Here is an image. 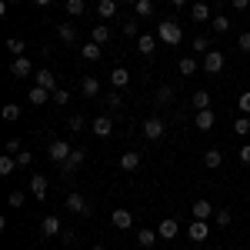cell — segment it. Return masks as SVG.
<instances>
[{"mask_svg": "<svg viewBox=\"0 0 250 250\" xmlns=\"http://www.w3.org/2000/svg\"><path fill=\"white\" fill-rule=\"evenodd\" d=\"M157 37H160V43H167V47H177L180 43V23L177 20H160L157 23Z\"/></svg>", "mask_w": 250, "mask_h": 250, "instance_id": "1", "label": "cell"}, {"mask_svg": "<svg viewBox=\"0 0 250 250\" xmlns=\"http://www.w3.org/2000/svg\"><path fill=\"white\" fill-rule=\"evenodd\" d=\"M70 154H74V147H70L67 140H50V144H47V157H50L57 167H60V164H63Z\"/></svg>", "mask_w": 250, "mask_h": 250, "instance_id": "2", "label": "cell"}, {"mask_svg": "<svg viewBox=\"0 0 250 250\" xmlns=\"http://www.w3.org/2000/svg\"><path fill=\"white\" fill-rule=\"evenodd\" d=\"M200 70H204V74H220V70H224V54H220V50H207L204 60H200Z\"/></svg>", "mask_w": 250, "mask_h": 250, "instance_id": "3", "label": "cell"}, {"mask_svg": "<svg viewBox=\"0 0 250 250\" xmlns=\"http://www.w3.org/2000/svg\"><path fill=\"white\" fill-rule=\"evenodd\" d=\"M60 233H63L60 220L54 217V213H47V217L40 220V237H43V240H50V237H60Z\"/></svg>", "mask_w": 250, "mask_h": 250, "instance_id": "4", "label": "cell"}, {"mask_svg": "<svg viewBox=\"0 0 250 250\" xmlns=\"http://www.w3.org/2000/svg\"><path fill=\"white\" fill-rule=\"evenodd\" d=\"M10 74H14L17 80L30 77V74H34V63H30V57H27V54H23V57H14V60H10Z\"/></svg>", "mask_w": 250, "mask_h": 250, "instance_id": "5", "label": "cell"}, {"mask_svg": "<svg viewBox=\"0 0 250 250\" xmlns=\"http://www.w3.org/2000/svg\"><path fill=\"white\" fill-rule=\"evenodd\" d=\"M110 220H114L117 230H130V227H134V213L127 210V207H117V210L110 213Z\"/></svg>", "mask_w": 250, "mask_h": 250, "instance_id": "6", "label": "cell"}, {"mask_svg": "<svg viewBox=\"0 0 250 250\" xmlns=\"http://www.w3.org/2000/svg\"><path fill=\"white\" fill-rule=\"evenodd\" d=\"M90 130H94L97 137H110V134H114V117H110V114H100L94 124H90Z\"/></svg>", "mask_w": 250, "mask_h": 250, "instance_id": "7", "label": "cell"}, {"mask_svg": "<svg viewBox=\"0 0 250 250\" xmlns=\"http://www.w3.org/2000/svg\"><path fill=\"white\" fill-rule=\"evenodd\" d=\"M164 130H167V124H164L160 117H150V120L144 124V137H147V140H160Z\"/></svg>", "mask_w": 250, "mask_h": 250, "instance_id": "8", "label": "cell"}, {"mask_svg": "<svg viewBox=\"0 0 250 250\" xmlns=\"http://www.w3.org/2000/svg\"><path fill=\"white\" fill-rule=\"evenodd\" d=\"M157 233H160V240H173V237H180V224H177L173 217H164L160 227H157Z\"/></svg>", "mask_w": 250, "mask_h": 250, "instance_id": "9", "label": "cell"}, {"mask_svg": "<svg viewBox=\"0 0 250 250\" xmlns=\"http://www.w3.org/2000/svg\"><path fill=\"white\" fill-rule=\"evenodd\" d=\"M83 160H87V150H83V147H77L74 154L60 164V170H63V173H74V170H80V164H83Z\"/></svg>", "mask_w": 250, "mask_h": 250, "instance_id": "10", "label": "cell"}, {"mask_svg": "<svg viewBox=\"0 0 250 250\" xmlns=\"http://www.w3.org/2000/svg\"><path fill=\"white\" fill-rule=\"evenodd\" d=\"M213 124H217V117H213V110H197V117H193V127L197 130H204V134H210Z\"/></svg>", "mask_w": 250, "mask_h": 250, "instance_id": "11", "label": "cell"}, {"mask_svg": "<svg viewBox=\"0 0 250 250\" xmlns=\"http://www.w3.org/2000/svg\"><path fill=\"white\" fill-rule=\"evenodd\" d=\"M213 210H217V207H213L210 200H193V207H190L193 220H210V217H213Z\"/></svg>", "mask_w": 250, "mask_h": 250, "instance_id": "12", "label": "cell"}, {"mask_svg": "<svg viewBox=\"0 0 250 250\" xmlns=\"http://www.w3.org/2000/svg\"><path fill=\"white\" fill-rule=\"evenodd\" d=\"M67 210H70V213H80V217H83V213H90V207H87V197L74 190L70 197H67Z\"/></svg>", "mask_w": 250, "mask_h": 250, "instance_id": "13", "label": "cell"}, {"mask_svg": "<svg viewBox=\"0 0 250 250\" xmlns=\"http://www.w3.org/2000/svg\"><path fill=\"white\" fill-rule=\"evenodd\" d=\"M157 40H160V37H150V34H140V37H137V50H140L144 57L150 60V57H154V50H157Z\"/></svg>", "mask_w": 250, "mask_h": 250, "instance_id": "14", "label": "cell"}, {"mask_svg": "<svg viewBox=\"0 0 250 250\" xmlns=\"http://www.w3.org/2000/svg\"><path fill=\"white\" fill-rule=\"evenodd\" d=\"M207 233H210L207 220H193V224H190V230H187V237H190L193 244H204V240H207Z\"/></svg>", "mask_w": 250, "mask_h": 250, "instance_id": "15", "label": "cell"}, {"mask_svg": "<svg viewBox=\"0 0 250 250\" xmlns=\"http://www.w3.org/2000/svg\"><path fill=\"white\" fill-rule=\"evenodd\" d=\"M27 100H30L34 107H43L47 100H54V94H50L47 87H37V83H34V87H30V94H27Z\"/></svg>", "mask_w": 250, "mask_h": 250, "instance_id": "16", "label": "cell"}, {"mask_svg": "<svg viewBox=\"0 0 250 250\" xmlns=\"http://www.w3.org/2000/svg\"><path fill=\"white\" fill-rule=\"evenodd\" d=\"M80 94L83 97H97L100 94V80H97L94 74H83V77H80Z\"/></svg>", "mask_w": 250, "mask_h": 250, "instance_id": "17", "label": "cell"}, {"mask_svg": "<svg viewBox=\"0 0 250 250\" xmlns=\"http://www.w3.org/2000/svg\"><path fill=\"white\" fill-rule=\"evenodd\" d=\"M80 57L87 60V63H97V60L104 57V47H100V43H94V40H90V43H83V47H80Z\"/></svg>", "mask_w": 250, "mask_h": 250, "instance_id": "18", "label": "cell"}, {"mask_svg": "<svg viewBox=\"0 0 250 250\" xmlns=\"http://www.w3.org/2000/svg\"><path fill=\"white\" fill-rule=\"evenodd\" d=\"M30 193H34L37 200H47V177H43V173H34V177H30Z\"/></svg>", "mask_w": 250, "mask_h": 250, "instance_id": "19", "label": "cell"}, {"mask_svg": "<svg viewBox=\"0 0 250 250\" xmlns=\"http://www.w3.org/2000/svg\"><path fill=\"white\" fill-rule=\"evenodd\" d=\"M190 17L197 20V23H207V20H213V10L200 0V3H193V7H190Z\"/></svg>", "mask_w": 250, "mask_h": 250, "instance_id": "20", "label": "cell"}, {"mask_svg": "<svg viewBox=\"0 0 250 250\" xmlns=\"http://www.w3.org/2000/svg\"><path fill=\"white\" fill-rule=\"evenodd\" d=\"M34 83H37V87H47L50 94L57 90V77H54L50 70H37V74H34Z\"/></svg>", "mask_w": 250, "mask_h": 250, "instance_id": "21", "label": "cell"}, {"mask_svg": "<svg viewBox=\"0 0 250 250\" xmlns=\"http://www.w3.org/2000/svg\"><path fill=\"white\" fill-rule=\"evenodd\" d=\"M127 83H130V74H127L124 67H114V70H110V87H114V90H124Z\"/></svg>", "mask_w": 250, "mask_h": 250, "instance_id": "22", "label": "cell"}, {"mask_svg": "<svg viewBox=\"0 0 250 250\" xmlns=\"http://www.w3.org/2000/svg\"><path fill=\"white\" fill-rule=\"evenodd\" d=\"M137 167H140V154H137V150H127V154H120V170L134 173Z\"/></svg>", "mask_w": 250, "mask_h": 250, "instance_id": "23", "label": "cell"}, {"mask_svg": "<svg viewBox=\"0 0 250 250\" xmlns=\"http://www.w3.org/2000/svg\"><path fill=\"white\" fill-rule=\"evenodd\" d=\"M170 100H173V87H170V83H160L157 94H154V104H157V107H167Z\"/></svg>", "mask_w": 250, "mask_h": 250, "instance_id": "24", "label": "cell"}, {"mask_svg": "<svg viewBox=\"0 0 250 250\" xmlns=\"http://www.w3.org/2000/svg\"><path fill=\"white\" fill-rule=\"evenodd\" d=\"M117 14V0H97V17L100 20H110Z\"/></svg>", "mask_w": 250, "mask_h": 250, "instance_id": "25", "label": "cell"}, {"mask_svg": "<svg viewBox=\"0 0 250 250\" xmlns=\"http://www.w3.org/2000/svg\"><path fill=\"white\" fill-rule=\"evenodd\" d=\"M57 37L63 40V43H74V40L80 37V34H77V23H60V27H57Z\"/></svg>", "mask_w": 250, "mask_h": 250, "instance_id": "26", "label": "cell"}, {"mask_svg": "<svg viewBox=\"0 0 250 250\" xmlns=\"http://www.w3.org/2000/svg\"><path fill=\"white\" fill-rule=\"evenodd\" d=\"M197 67H200V63H197L193 57H180V60H177V70H180V77H193V74H197Z\"/></svg>", "mask_w": 250, "mask_h": 250, "instance_id": "27", "label": "cell"}, {"mask_svg": "<svg viewBox=\"0 0 250 250\" xmlns=\"http://www.w3.org/2000/svg\"><path fill=\"white\" fill-rule=\"evenodd\" d=\"M134 14H137V20L154 17V0H137V3H134Z\"/></svg>", "mask_w": 250, "mask_h": 250, "instance_id": "28", "label": "cell"}, {"mask_svg": "<svg viewBox=\"0 0 250 250\" xmlns=\"http://www.w3.org/2000/svg\"><path fill=\"white\" fill-rule=\"evenodd\" d=\"M157 240H160V233H154L150 227H144V230H137V244H140V247H154Z\"/></svg>", "mask_w": 250, "mask_h": 250, "instance_id": "29", "label": "cell"}, {"mask_svg": "<svg viewBox=\"0 0 250 250\" xmlns=\"http://www.w3.org/2000/svg\"><path fill=\"white\" fill-rule=\"evenodd\" d=\"M90 40H94V43H100V47H104V43H107V40H110V27H107V23H97L94 30H90Z\"/></svg>", "mask_w": 250, "mask_h": 250, "instance_id": "30", "label": "cell"}, {"mask_svg": "<svg viewBox=\"0 0 250 250\" xmlns=\"http://www.w3.org/2000/svg\"><path fill=\"white\" fill-rule=\"evenodd\" d=\"M190 104H193V110H210V94L207 90H197L190 97Z\"/></svg>", "mask_w": 250, "mask_h": 250, "instance_id": "31", "label": "cell"}, {"mask_svg": "<svg viewBox=\"0 0 250 250\" xmlns=\"http://www.w3.org/2000/svg\"><path fill=\"white\" fill-rule=\"evenodd\" d=\"M220 164H224V154H220V150H207V154H204V167H207V170H217Z\"/></svg>", "mask_w": 250, "mask_h": 250, "instance_id": "32", "label": "cell"}, {"mask_svg": "<svg viewBox=\"0 0 250 250\" xmlns=\"http://www.w3.org/2000/svg\"><path fill=\"white\" fill-rule=\"evenodd\" d=\"M14 167H17V157H14V154H3V157H0V177H10Z\"/></svg>", "mask_w": 250, "mask_h": 250, "instance_id": "33", "label": "cell"}, {"mask_svg": "<svg viewBox=\"0 0 250 250\" xmlns=\"http://www.w3.org/2000/svg\"><path fill=\"white\" fill-rule=\"evenodd\" d=\"M210 27L217 30V34H227V30H230V17H224V14H217V17L210 20Z\"/></svg>", "mask_w": 250, "mask_h": 250, "instance_id": "34", "label": "cell"}, {"mask_svg": "<svg viewBox=\"0 0 250 250\" xmlns=\"http://www.w3.org/2000/svg\"><path fill=\"white\" fill-rule=\"evenodd\" d=\"M7 50H10L14 57H23V50H27V43H23L20 37H10V40H7Z\"/></svg>", "mask_w": 250, "mask_h": 250, "instance_id": "35", "label": "cell"}, {"mask_svg": "<svg viewBox=\"0 0 250 250\" xmlns=\"http://www.w3.org/2000/svg\"><path fill=\"white\" fill-rule=\"evenodd\" d=\"M7 204H10V207H23V204H27V193L23 190H10L7 193Z\"/></svg>", "mask_w": 250, "mask_h": 250, "instance_id": "36", "label": "cell"}, {"mask_svg": "<svg viewBox=\"0 0 250 250\" xmlns=\"http://www.w3.org/2000/svg\"><path fill=\"white\" fill-rule=\"evenodd\" d=\"M3 120H7V124L20 120V104H7V107H3Z\"/></svg>", "mask_w": 250, "mask_h": 250, "instance_id": "37", "label": "cell"}, {"mask_svg": "<svg viewBox=\"0 0 250 250\" xmlns=\"http://www.w3.org/2000/svg\"><path fill=\"white\" fill-rule=\"evenodd\" d=\"M233 134H240V137L250 134V120L247 117H237V120H233Z\"/></svg>", "mask_w": 250, "mask_h": 250, "instance_id": "38", "label": "cell"}, {"mask_svg": "<svg viewBox=\"0 0 250 250\" xmlns=\"http://www.w3.org/2000/svg\"><path fill=\"white\" fill-rule=\"evenodd\" d=\"M213 220H217V224H220V227H230L233 213H230V210H224V207H220V210H213Z\"/></svg>", "mask_w": 250, "mask_h": 250, "instance_id": "39", "label": "cell"}, {"mask_svg": "<svg viewBox=\"0 0 250 250\" xmlns=\"http://www.w3.org/2000/svg\"><path fill=\"white\" fill-rule=\"evenodd\" d=\"M67 127H70L74 134H80V130H87V120H83V117H80V114H74V117H70V120H67Z\"/></svg>", "mask_w": 250, "mask_h": 250, "instance_id": "40", "label": "cell"}, {"mask_svg": "<svg viewBox=\"0 0 250 250\" xmlns=\"http://www.w3.org/2000/svg\"><path fill=\"white\" fill-rule=\"evenodd\" d=\"M190 50H193V54H207V50H210V43H207V37H193Z\"/></svg>", "mask_w": 250, "mask_h": 250, "instance_id": "41", "label": "cell"}, {"mask_svg": "<svg viewBox=\"0 0 250 250\" xmlns=\"http://www.w3.org/2000/svg\"><path fill=\"white\" fill-rule=\"evenodd\" d=\"M67 14L70 17H80L83 14V0H67Z\"/></svg>", "mask_w": 250, "mask_h": 250, "instance_id": "42", "label": "cell"}, {"mask_svg": "<svg viewBox=\"0 0 250 250\" xmlns=\"http://www.w3.org/2000/svg\"><path fill=\"white\" fill-rule=\"evenodd\" d=\"M104 104H107L110 110H117V107H120V90H110V94L104 97Z\"/></svg>", "mask_w": 250, "mask_h": 250, "instance_id": "43", "label": "cell"}, {"mask_svg": "<svg viewBox=\"0 0 250 250\" xmlns=\"http://www.w3.org/2000/svg\"><path fill=\"white\" fill-rule=\"evenodd\" d=\"M67 100H70V94H67L63 87H57V90H54V100H50V104H57V107H63Z\"/></svg>", "mask_w": 250, "mask_h": 250, "instance_id": "44", "label": "cell"}, {"mask_svg": "<svg viewBox=\"0 0 250 250\" xmlns=\"http://www.w3.org/2000/svg\"><path fill=\"white\" fill-rule=\"evenodd\" d=\"M237 47H240L244 54H250V30H244V34L237 37Z\"/></svg>", "mask_w": 250, "mask_h": 250, "instance_id": "45", "label": "cell"}, {"mask_svg": "<svg viewBox=\"0 0 250 250\" xmlns=\"http://www.w3.org/2000/svg\"><path fill=\"white\" fill-rule=\"evenodd\" d=\"M124 37H137V20H124Z\"/></svg>", "mask_w": 250, "mask_h": 250, "instance_id": "46", "label": "cell"}, {"mask_svg": "<svg viewBox=\"0 0 250 250\" xmlns=\"http://www.w3.org/2000/svg\"><path fill=\"white\" fill-rule=\"evenodd\" d=\"M237 104H240V110H244V114H250V90H244V94H240V100H237Z\"/></svg>", "mask_w": 250, "mask_h": 250, "instance_id": "47", "label": "cell"}, {"mask_svg": "<svg viewBox=\"0 0 250 250\" xmlns=\"http://www.w3.org/2000/svg\"><path fill=\"white\" fill-rule=\"evenodd\" d=\"M7 154H14V157L20 154V140H17V137H10V140H7Z\"/></svg>", "mask_w": 250, "mask_h": 250, "instance_id": "48", "label": "cell"}, {"mask_svg": "<svg viewBox=\"0 0 250 250\" xmlns=\"http://www.w3.org/2000/svg\"><path fill=\"white\" fill-rule=\"evenodd\" d=\"M60 240L70 247V244H77V233H74V230H63V233H60Z\"/></svg>", "mask_w": 250, "mask_h": 250, "instance_id": "49", "label": "cell"}, {"mask_svg": "<svg viewBox=\"0 0 250 250\" xmlns=\"http://www.w3.org/2000/svg\"><path fill=\"white\" fill-rule=\"evenodd\" d=\"M30 160H34V157L27 154V150H20V154H17V167H27V164H30Z\"/></svg>", "mask_w": 250, "mask_h": 250, "instance_id": "50", "label": "cell"}, {"mask_svg": "<svg viewBox=\"0 0 250 250\" xmlns=\"http://www.w3.org/2000/svg\"><path fill=\"white\" fill-rule=\"evenodd\" d=\"M240 164H247V167H250V144L240 147Z\"/></svg>", "mask_w": 250, "mask_h": 250, "instance_id": "51", "label": "cell"}, {"mask_svg": "<svg viewBox=\"0 0 250 250\" xmlns=\"http://www.w3.org/2000/svg\"><path fill=\"white\" fill-rule=\"evenodd\" d=\"M250 7V0H233V10H247Z\"/></svg>", "mask_w": 250, "mask_h": 250, "instance_id": "52", "label": "cell"}, {"mask_svg": "<svg viewBox=\"0 0 250 250\" xmlns=\"http://www.w3.org/2000/svg\"><path fill=\"white\" fill-rule=\"evenodd\" d=\"M34 3H37V7H50L54 0H34Z\"/></svg>", "mask_w": 250, "mask_h": 250, "instance_id": "53", "label": "cell"}, {"mask_svg": "<svg viewBox=\"0 0 250 250\" xmlns=\"http://www.w3.org/2000/svg\"><path fill=\"white\" fill-rule=\"evenodd\" d=\"M173 7H177V10H180V7H184V3H187V0H170Z\"/></svg>", "mask_w": 250, "mask_h": 250, "instance_id": "54", "label": "cell"}, {"mask_svg": "<svg viewBox=\"0 0 250 250\" xmlns=\"http://www.w3.org/2000/svg\"><path fill=\"white\" fill-rule=\"evenodd\" d=\"M90 250H107V247H100V244H97V247H90Z\"/></svg>", "mask_w": 250, "mask_h": 250, "instance_id": "55", "label": "cell"}, {"mask_svg": "<svg viewBox=\"0 0 250 250\" xmlns=\"http://www.w3.org/2000/svg\"><path fill=\"white\" fill-rule=\"evenodd\" d=\"M124 3H137V0H124Z\"/></svg>", "mask_w": 250, "mask_h": 250, "instance_id": "56", "label": "cell"}]
</instances>
